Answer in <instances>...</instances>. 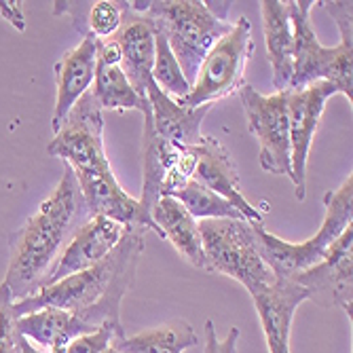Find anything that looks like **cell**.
Listing matches in <instances>:
<instances>
[{
	"instance_id": "obj_25",
	"label": "cell",
	"mask_w": 353,
	"mask_h": 353,
	"mask_svg": "<svg viewBox=\"0 0 353 353\" xmlns=\"http://www.w3.org/2000/svg\"><path fill=\"white\" fill-rule=\"evenodd\" d=\"M150 79L154 81L159 89L176 102L186 98L190 91V83L182 74L180 63L176 61L165 37L159 30H157V41H154V61H152Z\"/></svg>"
},
{
	"instance_id": "obj_20",
	"label": "cell",
	"mask_w": 353,
	"mask_h": 353,
	"mask_svg": "<svg viewBox=\"0 0 353 353\" xmlns=\"http://www.w3.org/2000/svg\"><path fill=\"white\" fill-rule=\"evenodd\" d=\"M154 227L161 233V239L172 241V245L184 259L197 269H205V256L199 235V222L192 218L186 208L174 197H161L150 212Z\"/></svg>"
},
{
	"instance_id": "obj_14",
	"label": "cell",
	"mask_w": 353,
	"mask_h": 353,
	"mask_svg": "<svg viewBox=\"0 0 353 353\" xmlns=\"http://www.w3.org/2000/svg\"><path fill=\"white\" fill-rule=\"evenodd\" d=\"M195 152H197V165L192 180L214 190L216 195L224 197L227 201H231L233 208L248 222H265V214L259 208H254L241 192L239 174L227 146L212 136H205L203 142L195 146Z\"/></svg>"
},
{
	"instance_id": "obj_30",
	"label": "cell",
	"mask_w": 353,
	"mask_h": 353,
	"mask_svg": "<svg viewBox=\"0 0 353 353\" xmlns=\"http://www.w3.org/2000/svg\"><path fill=\"white\" fill-rule=\"evenodd\" d=\"M19 353H45V351H41L39 347H34L28 339L21 336V341H19Z\"/></svg>"
},
{
	"instance_id": "obj_6",
	"label": "cell",
	"mask_w": 353,
	"mask_h": 353,
	"mask_svg": "<svg viewBox=\"0 0 353 353\" xmlns=\"http://www.w3.org/2000/svg\"><path fill=\"white\" fill-rule=\"evenodd\" d=\"M199 235L205 256L203 271L233 277L250 294L275 279L273 271L263 261L254 222L231 218L201 220Z\"/></svg>"
},
{
	"instance_id": "obj_12",
	"label": "cell",
	"mask_w": 353,
	"mask_h": 353,
	"mask_svg": "<svg viewBox=\"0 0 353 353\" xmlns=\"http://www.w3.org/2000/svg\"><path fill=\"white\" fill-rule=\"evenodd\" d=\"M127 229H132V227H125V224L114 222L104 216H89L74 231V235L70 237V241L59 254V259L55 267L51 269L45 285H51L63 277L81 273L85 269H91L98 263H102L119 245Z\"/></svg>"
},
{
	"instance_id": "obj_24",
	"label": "cell",
	"mask_w": 353,
	"mask_h": 353,
	"mask_svg": "<svg viewBox=\"0 0 353 353\" xmlns=\"http://www.w3.org/2000/svg\"><path fill=\"white\" fill-rule=\"evenodd\" d=\"M174 199H178L186 212L195 218V220H216V218H231V220H245L231 201H227L224 197L216 195L214 190L205 188L203 184L190 180L186 182L182 188H178L174 195H170Z\"/></svg>"
},
{
	"instance_id": "obj_19",
	"label": "cell",
	"mask_w": 353,
	"mask_h": 353,
	"mask_svg": "<svg viewBox=\"0 0 353 353\" xmlns=\"http://www.w3.org/2000/svg\"><path fill=\"white\" fill-rule=\"evenodd\" d=\"M17 332L45 353H66V347L87 328L72 311L45 307L17 317Z\"/></svg>"
},
{
	"instance_id": "obj_5",
	"label": "cell",
	"mask_w": 353,
	"mask_h": 353,
	"mask_svg": "<svg viewBox=\"0 0 353 353\" xmlns=\"http://www.w3.org/2000/svg\"><path fill=\"white\" fill-rule=\"evenodd\" d=\"M326 216L319 224V231L303 241L290 243L265 229V222H254L256 241H259L263 261L279 279H292L294 275L307 271L309 267L322 261L326 250L351 227L353 220V176L336 188L326 192L324 197Z\"/></svg>"
},
{
	"instance_id": "obj_29",
	"label": "cell",
	"mask_w": 353,
	"mask_h": 353,
	"mask_svg": "<svg viewBox=\"0 0 353 353\" xmlns=\"http://www.w3.org/2000/svg\"><path fill=\"white\" fill-rule=\"evenodd\" d=\"M98 63H102V66H121V49L114 39L98 41Z\"/></svg>"
},
{
	"instance_id": "obj_11",
	"label": "cell",
	"mask_w": 353,
	"mask_h": 353,
	"mask_svg": "<svg viewBox=\"0 0 353 353\" xmlns=\"http://www.w3.org/2000/svg\"><path fill=\"white\" fill-rule=\"evenodd\" d=\"M353 227H349L322 256L317 265L294 275L309 299L324 309H343L351 317L353 303Z\"/></svg>"
},
{
	"instance_id": "obj_21",
	"label": "cell",
	"mask_w": 353,
	"mask_h": 353,
	"mask_svg": "<svg viewBox=\"0 0 353 353\" xmlns=\"http://www.w3.org/2000/svg\"><path fill=\"white\" fill-rule=\"evenodd\" d=\"M197 343V332L186 319H174V322L138 332L134 336L125 334L114 339L110 347L119 353H184Z\"/></svg>"
},
{
	"instance_id": "obj_1",
	"label": "cell",
	"mask_w": 353,
	"mask_h": 353,
	"mask_svg": "<svg viewBox=\"0 0 353 353\" xmlns=\"http://www.w3.org/2000/svg\"><path fill=\"white\" fill-rule=\"evenodd\" d=\"M87 218L89 212L79 182L66 165L51 195L41 201L37 212L9 239L11 256L3 283L9 288L13 303H19L45 288L59 254Z\"/></svg>"
},
{
	"instance_id": "obj_26",
	"label": "cell",
	"mask_w": 353,
	"mask_h": 353,
	"mask_svg": "<svg viewBox=\"0 0 353 353\" xmlns=\"http://www.w3.org/2000/svg\"><path fill=\"white\" fill-rule=\"evenodd\" d=\"M21 334L13 315V299L5 283H0V353H19Z\"/></svg>"
},
{
	"instance_id": "obj_2",
	"label": "cell",
	"mask_w": 353,
	"mask_h": 353,
	"mask_svg": "<svg viewBox=\"0 0 353 353\" xmlns=\"http://www.w3.org/2000/svg\"><path fill=\"white\" fill-rule=\"evenodd\" d=\"M144 252V229H127L119 245L106 256L102 263L81 273L68 275L19 303H13V315L21 317L26 313L45 307L61 311H87L98 305H108L121 309L123 296L132 290L136 281V271L140 256Z\"/></svg>"
},
{
	"instance_id": "obj_27",
	"label": "cell",
	"mask_w": 353,
	"mask_h": 353,
	"mask_svg": "<svg viewBox=\"0 0 353 353\" xmlns=\"http://www.w3.org/2000/svg\"><path fill=\"white\" fill-rule=\"evenodd\" d=\"M121 336H125V330L123 328H117L112 324H104L98 330L77 336L66 347V353H104L112 345V341L114 339H121Z\"/></svg>"
},
{
	"instance_id": "obj_31",
	"label": "cell",
	"mask_w": 353,
	"mask_h": 353,
	"mask_svg": "<svg viewBox=\"0 0 353 353\" xmlns=\"http://www.w3.org/2000/svg\"><path fill=\"white\" fill-rule=\"evenodd\" d=\"M104 353H119V351H117V349H112V347H108V349H106Z\"/></svg>"
},
{
	"instance_id": "obj_9",
	"label": "cell",
	"mask_w": 353,
	"mask_h": 353,
	"mask_svg": "<svg viewBox=\"0 0 353 353\" xmlns=\"http://www.w3.org/2000/svg\"><path fill=\"white\" fill-rule=\"evenodd\" d=\"M239 98L245 110L248 130L259 140L261 168L273 176H285L292 180L290 159V123H288V91H275L263 95L252 85H243Z\"/></svg>"
},
{
	"instance_id": "obj_4",
	"label": "cell",
	"mask_w": 353,
	"mask_h": 353,
	"mask_svg": "<svg viewBox=\"0 0 353 353\" xmlns=\"http://www.w3.org/2000/svg\"><path fill=\"white\" fill-rule=\"evenodd\" d=\"M148 13L157 30L165 37L186 81L195 83L201 61L210 49L231 30L227 13L231 3L205 0H148L138 3Z\"/></svg>"
},
{
	"instance_id": "obj_15",
	"label": "cell",
	"mask_w": 353,
	"mask_h": 353,
	"mask_svg": "<svg viewBox=\"0 0 353 353\" xmlns=\"http://www.w3.org/2000/svg\"><path fill=\"white\" fill-rule=\"evenodd\" d=\"M121 49V68L132 87L146 95V81L150 79L154 61L157 26L138 3H125V15L119 32L112 37Z\"/></svg>"
},
{
	"instance_id": "obj_17",
	"label": "cell",
	"mask_w": 353,
	"mask_h": 353,
	"mask_svg": "<svg viewBox=\"0 0 353 353\" xmlns=\"http://www.w3.org/2000/svg\"><path fill=\"white\" fill-rule=\"evenodd\" d=\"M146 100L150 106L154 134L161 140L186 148H195L203 142L205 136L201 134V123L205 114L212 110V104L199 108L182 106L159 89L152 79L146 81Z\"/></svg>"
},
{
	"instance_id": "obj_3",
	"label": "cell",
	"mask_w": 353,
	"mask_h": 353,
	"mask_svg": "<svg viewBox=\"0 0 353 353\" xmlns=\"http://www.w3.org/2000/svg\"><path fill=\"white\" fill-rule=\"evenodd\" d=\"M313 0H288L292 39H294V70L290 89H303L315 81H328L353 102V23L351 3H322L339 26L341 43L336 47H324L317 41L311 23Z\"/></svg>"
},
{
	"instance_id": "obj_7",
	"label": "cell",
	"mask_w": 353,
	"mask_h": 353,
	"mask_svg": "<svg viewBox=\"0 0 353 353\" xmlns=\"http://www.w3.org/2000/svg\"><path fill=\"white\" fill-rule=\"evenodd\" d=\"M254 49L256 45L252 39V23L248 17H239L233 21L227 34L210 49L188 95L178 100V104L199 108L237 93L245 85L243 77Z\"/></svg>"
},
{
	"instance_id": "obj_8",
	"label": "cell",
	"mask_w": 353,
	"mask_h": 353,
	"mask_svg": "<svg viewBox=\"0 0 353 353\" xmlns=\"http://www.w3.org/2000/svg\"><path fill=\"white\" fill-rule=\"evenodd\" d=\"M47 154L61 159L74 174L112 170L104 150V117L93 93L74 104L47 146Z\"/></svg>"
},
{
	"instance_id": "obj_23",
	"label": "cell",
	"mask_w": 353,
	"mask_h": 353,
	"mask_svg": "<svg viewBox=\"0 0 353 353\" xmlns=\"http://www.w3.org/2000/svg\"><path fill=\"white\" fill-rule=\"evenodd\" d=\"M95 102L102 110H138L144 112L148 108L146 95H140L130 79L125 77L121 66H102L95 68V79L89 89Z\"/></svg>"
},
{
	"instance_id": "obj_10",
	"label": "cell",
	"mask_w": 353,
	"mask_h": 353,
	"mask_svg": "<svg viewBox=\"0 0 353 353\" xmlns=\"http://www.w3.org/2000/svg\"><path fill=\"white\" fill-rule=\"evenodd\" d=\"M328 81H315L303 89H288V123H290V159L292 182L299 201L307 197V161L315 132L322 121L326 102L336 95Z\"/></svg>"
},
{
	"instance_id": "obj_28",
	"label": "cell",
	"mask_w": 353,
	"mask_h": 353,
	"mask_svg": "<svg viewBox=\"0 0 353 353\" xmlns=\"http://www.w3.org/2000/svg\"><path fill=\"white\" fill-rule=\"evenodd\" d=\"M237 343H239V328L237 326H233L227 332V336L220 341L212 319L205 322V349H203V353H237Z\"/></svg>"
},
{
	"instance_id": "obj_22",
	"label": "cell",
	"mask_w": 353,
	"mask_h": 353,
	"mask_svg": "<svg viewBox=\"0 0 353 353\" xmlns=\"http://www.w3.org/2000/svg\"><path fill=\"white\" fill-rule=\"evenodd\" d=\"M55 13L72 15L74 28L83 37L95 41L112 39L125 15V3L119 0H98V3H55Z\"/></svg>"
},
{
	"instance_id": "obj_13",
	"label": "cell",
	"mask_w": 353,
	"mask_h": 353,
	"mask_svg": "<svg viewBox=\"0 0 353 353\" xmlns=\"http://www.w3.org/2000/svg\"><path fill=\"white\" fill-rule=\"evenodd\" d=\"M259 313L269 353H290L292 319L301 303L309 301V294L294 279L275 277L269 285L259 288L250 294Z\"/></svg>"
},
{
	"instance_id": "obj_16",
	"label": "cell",
	"mask_w": 353,
	"mask_h": 353,
	"mask_svg": "<svg viewBox=\"0 0 353 353\" xmlns=\"http://www.w3.org/2000/svg\"><path fill=\"white\" fill-rule=\"evenodd\" d=\"M98 68V41L93 37H83V41L61 55L55 63V108L51 117L53 134L59 130L63 119L74 108V104L91 89Z\"/></svg>"
},
{
	"instance_id": "obj_18",
	"label": "cell",
	"mask_w": 353,
	"mask_h": 353,
	"mask_svg": "<svg viewBox=\"0 0 353 353\" xmlns=\"http://www.w3.org/2000/svg\"><path fill=\"white\" fill-rule=\"evenodd\" d=\"M265 41H267V57L273 70V87L277 91H288L294 70V39L290 13H288V0H265L261 3Z\"/></svg>"
}]
</instances>
